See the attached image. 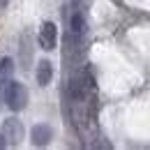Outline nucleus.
<instances>
[{"label":"nucleus","instance_id":"nucleus-2","mask_svg":"<svg viewBox=\"0 0 150 150\" xmlns=\"http://www.w3.org/2000/svg\"><path fill=\"white\" fill-rule=\"evenodd\" d=\"M56 39H58V30L53 23H44L42 33H39V42L44 49H56Z\"/></svg>","mask_w":150,"mask_h":150},{"label":"nucleus","instance_id":"nucleus-3","mask_svg":"<svg viewBox=\"0 0 150 150\" xmlns=\"http://www.w3.org/2000/svg\"><path fill=\"white\" fill-rule=\"evenodd\" d=\"M51 76H53V67H51V62H46V60H42L37 67V81L42 86H46L49 81H51Z\"/></svg>","mask_w":150,"mask_h":150},{"label":"nucleus","instance_id":"nucleus-1","mask_svg":"<svg viewBox=\"0 0 150 150\" xmlns=\"http://www.w3.org/2000/svg\"><path fill=\"white\" fill-rule=\"evenodd\" d=\"M23 102H25V90L19 83H9V88H7V104L12 109H21Z\"/></svg>","mask_w":150,"mask_h":150}]
</instances>
